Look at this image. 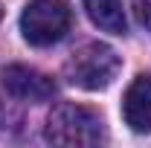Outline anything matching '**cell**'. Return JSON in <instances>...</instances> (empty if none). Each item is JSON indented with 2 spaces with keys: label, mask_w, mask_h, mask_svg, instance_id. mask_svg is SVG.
Wrapping results in <instances>:
<instances>
[{
  "label": "cell",
  "mask_w": 151,
  "mask_h": 148,
  "mask_svg": "<svg viewBox=\"0 0 151 148\" xmlns=\"http://www.w3.org/2000/svg\"><path fill=\"white\" fill-rule=\"evenodd\" d=\"M0 81L9 96H15L20 102H47L55 96V81L50 75L38 73L26 64H9L0 70Z\"/></svg>",
  "instance_id": "obj_4"
},
{
  "label": "cell",
  "mask_w": 151,
  "mask_h": 148,
  "mask_svg": "<svg viewBox=\"0 0 151 148\" xmlns=\"http://www.w3.org/2000/svg\"><path fill=\"white\" fill-rule=\"evenodd\" d=\"M73 12L67 0H29L20 15L23 41L32 47H52L70 32Z\"/></svg>",
  "instance_id": "obj_3"
},
{
  "label": "cell",
  "mask_w": 151,
  "mask_h": 148,
  "mask_svg": "<svg viewBox=\"0 0 151 148\" xmlns=\"http://www.w3.org/2000/svg\"><path fill=\"white\" fill-rule=\"evenodd\" d=\"M87 15L102 32L111 35H125L128 23H125V12H122V0H81Z\"/></svg>",
  "instance_id": "obj_6"
},
{
  "label": "cell",
  "mask_w": 151,
  "mask_h": 148,
  "mask_svg": "<svg viewBox=\"0 0 151 148\" xmlns=\"http://www.w3.org/2000/svg\"><path fill=\"white\" fill-rule=\"evenodd\" d=\"M122 119L134 134L151 131V75L139 73L122 96Z\"/></svg>",
  "instance_id": "obj_5"
},
{
  "label": "cell",
  "mask_w": 151,
  "mask_h": 148,
  "mask_svg": "<svg viewBox=\"0 0 151 148\" xmlns=\"http://www.w3.org/2000/svg\"><path fill=\"white\" fill-rule=\"evenodd\" d=\"M9 122H18V116H15V113H12L3 102H0V137L6 134V128H3V125H9Z\"/></svg>",
  "instance_id": "obj_8"
},
{
  "label": "cell",
  "mask_w": 151,
  "mask_h": 148,
  "mask_svg": "<svg viewBox=\"0 0 151 148\" xmlns=\"http://www.w3.org/2000/svg\"><path fill=\"white\" fill-rule=\"evenodd\" d=\"M44 137L52 145H99L108 139V131L99 111L76 102H61L47 116Z\"/></svg>",
  "instance_id": "obj_1"
},
{
  "label": "cell",
  "mask_w": 151,
  "mask_h": 148,
  "mask_svg": "<svg viewBox=\"0 0 151 148\" xmlns=\"http://www.w3.org/2000/svg\"><path fill=\"white\" fill-rule=\"evenodd\" d=\"M119 67H122V61L113 47L87 44L78 52H73L70 61L64 64V78L78 90H105L113 84Z\"/></svg>",
  "instance_id": "obj_2"
},
{
  "label": "cell",
  "mask_w": 151,
  "mask_h": 148,
  "mask_svg": "<svg viewBox=\"0 0 151 148\" xmlns=\"http://www.w3.org/2000/svg\"><path fill=\"white\" fill-rule=\"evenodd\" d=\"M0 18H3V3H0Z\"/></svg>",
  "instance_id": "obj_9"
},
{
  "label": "cell",
  "mask_w": 151,
  "mask_h": 148,
  "mask_svg": "<svg viewBox=\"0 0 151 148\" xmlns=\"http://www.w3.org/2000/svg\"><path fill=\"white\" fill-rule=\"evenodd\" d=\"M137 18L151 32V0H137Z\"/></svg>",
  "instance_id": "obj_7"
}]
</instances>
